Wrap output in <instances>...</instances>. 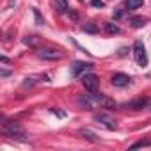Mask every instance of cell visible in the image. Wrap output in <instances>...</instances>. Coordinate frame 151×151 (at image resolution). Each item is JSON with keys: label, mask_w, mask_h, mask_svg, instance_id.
Masks as SVG:
<instances>
[{"label": "cell", "mask_w": 151, "mask_h": 151, "mask_svg": "<svg viewBox=\"0 0 151 151\" xmlns=\"http://www.w3.org/2000/svg\"><path fill=\"white\" fill-rule=\"evenodd\" d=\"M142 2H144V0H126V9H128V11L137 9V7L142 6Z\"/></svg>", "instance_id": "obj_16"}, {"label": "cell", "mask_w": 151, "mask_h": 151, "mask_svg": "<svg viewBox=\"0 0 151 151\" xmlns=\"http://www.w3.org/2000/svg\"><path fill=\"white\" fill-rule=\"evenodd\" d=\"M23 41H25V45H32V46H34V45H36V41H37V39H36V37H34V36H30V37H25V39H23Z\"/></svg>", "instance_id": "obj_20"}, {"label": "cell", "mask_w": 151, "mask_h": 151, "mask_svg": "<svg viewBox=\"0 0 151 151\" xmlns=\"http://www.w3.org/2000/svg\"><path fill=\"white\" fill-rule=\"evenodd\" d=\"M82 30L84 32H89V34H98L100 32V29H98V25L96 23H86V25H82Z\"/></svg>", "instance_id": "obj_14"}, {"label": "cell", "mask_w": 151, "mask_h": 151, "mask_svg": "<svg viewBox=\"0 0 151 151\" xmlns=\"http://www.w3.org/2000/svg\"><path fill=\"white\" fill-rule=\"evenodd\" d=\"M80 133H82V135H84V137H86L87 140H91V142H98V139H96V135H94V133H91L89 130H82Z\"/></svg>", "instance_id": "obj_17"}, {"label": "cell", "mask_w": 151, "mask_h": 151, "mask_svg": "<svg viewBox=\"0 0 151 151\" xmlns=\"http://www.w3.org/2000/svg\"><path fill=\"white\" fill-rule=\"evenodd\" d=\"M91 98L94 100V103H98V105H100V107H103V109L112 110V109H116V107H117V103H116L110 96H107V94H103V93L94 91V93H91Z\"/></svg>", "instance_id": "obj_4"}, {"label": "cell", "mask_w": 151, "mask_h": 151, "mask_svg": "<svg viewBox=\"0 0 151 151\" xmlns=\"http://www.w3.org/2000/svg\"><path fill=\"white\" fill-rule=\"evenodd\" d=\"M147 103H149V100H147V98H137V100H133V101L126 103L124 107H126V109H132V110H142L144 107H147Z\"/></svg>", "instance_id": "obj_10"}, {"label": "cell", "mask_w": 151, "mask_h": 151, "mask_svg": "<svg viewBox=\"0 0 151 151\" xmlns=\"http://www.w3.org/2000/svg\"><path fill=\"white\" fill-rule=\"evenodd\" d=\"M39 82H50V77H48V75L27 77V78H25V82H23V86H25V87H32V86H36V84H39Z\"/></svg>", "instance_id": "obj_9"}, {"label": "cell", "mask_w": 151, "mask_h": 151, "mask_svg": "<svg viewBox=\"0 0 151 151\" xmlns=\"http://www.w3.org/2000/svg\"><path fill=\"white\" fill-rule=\"evenodd\" d=\"M55 6H57V13H59V14H66V13L69 11L68 0H55Z\"/></svg>", "instance_id": "obj_12"}, {"label": "cell", "mask_w": 151, "mask_h": 151, "mask_svg": "<svg viewBox=\"0 0 151 151\" xmlns=\"http://www.w3.org/2000/svg\"><path fill=\"white\" fill-rule=\"evenodd\" d=\"M94 121L100 123V124H103V126L109 128V130H116V128H117L116 119H112V117L107 116V114H94Z\"/></svg>", "instance_id": "obj_8"}, {"label": "cell", "mask_w": 151, "mask_h": 151, "mask_svg": "<svg viewBox=\"0 0 151 151\" xmlns=\"http://www.w3.org/2000/svg\"><path fill=\"white\" fill-rule=\"evenodd\" d=\"M34 16H36V22H37V25H45V20L41 18V14H39V11H37V9H34Z\"/></svg>", "instance_id": "obj_19"}, {"label": "cell", "mask_w": 151, "mask_h": 151, "mask_svg": "<svg viewBox=\"0 0 151 151\" xmlns=\"http://www.w3.org/2000/svg\"><path fill=\"white\" fill-rule=\"evenodd\" d=\"M93 101H94V100L91 98V94H89V96H86V94H82V96L78 98V103H80L82 107H86L87 110H91V109H93Z\"/></svg>", "instance_id": "obj_13"}, {"label": "cell", "mask_w": 151, "mask_h": 151, "mask_svg": "<svg viewBox=\"0 0 151 151\" xmlns=\"http://www.w3.org/2000/svg\"><path fill=\"white\" fill-rule=\"evenodd\" d=\"M110 82H112L114 87H128L132 84V77L126 75V73H114Z\"/></svg>", "instance_id": "obj_7"}, {"label": "cell", "mask_w": 151, "mask_h": 151, "mask_svg": "<svg viewBox=\"0 0 151 151\" xmlns=\"http://www.w3.org/2000/svg\"><path fill=\"white\" fill-rule=\"evenodd\" d=\"M36 55L43 60H60V59H64V53L57 48H39L36 52Z\"/></svg>", "instance_id": "obj_3"}, {"label": "cell", "mask_w": 151, "mask_h": 151, "mask_svg": "<svg viewBox=\"0 0 151 151\" xmlns=\"http://www.w3.org/2000/svg\"><path fill=\"white\" fill-rule=\"evenodd\" d=\"M147 146H151V140H139V142L132 144L130 147H132V149H137V147H147Z\"/></svg>", "instance_id": "obj_18"}, {"label": "cell", "mask_w": 151, "mask_h": 151, "mask_svg": "<svg viewBox=\"0 0 151 151\" xmlns=\"http://www.w3.org/2000/svg\"><path fill=\"white\" fill-rule=\"evenodd\" d=\"M2 77H9V71L7 69H2Z\"/></svg>", "instance_id": "obj_22"}, {"label": "cell", "mask_w": 151, "mask_h": 151, "mask_svg": "<svg viewBox=\"0 0 151 151\" xmlns=\"http://www.w3.org/2000/svg\"><path fill=\"white\" fill-rule=\"evenodd\" d=\"M2 132L13 139H22L25 135V132L18 121H7V119H4V123H2Z\"/></svg>", "instance_id": "obj_1"}, {"label": "cell", "mask_w": 151, "mask_h": 151, "mask_svg": "<svg viewBox=\"0 0 151 151\" xmlns=\"http://www.w3.org/2000/svg\"><path fill=\"white\" fill-rule=\"evenodd\" d=\"M130 23H132L133 29H140L147 23V18L146 16H133V18H130Z\"/></svg>", "instance_id": "obj_11"}, {"label": "cell", "mask_w": 151, "mask_h": 151, "mask_svg": "<svg viewBox=\"0 0 151 151\" xmlns=\"http://www.w3.org/2000/svg\"><path fill=\"white\" fill-rule=\"evenodd\" d=\"M93 68H94V64H93V62L75 60V62L71 64V75H73V77H80L82 73H86V71H89V69H93Z\"/></svg>", "instance_id": "obj_5"}, {"label": "cell", "mask_w": 151, "mask_h": 151, "mask_svg": "<svg viewBox=\"0 0 151 151\" xmlns=\"http://www.w3.org/2000/svg\"><path fill=\"white\" fill-rule=\"evenodd\" d=\"M82 84H84V87H86L89 93H94V91H98L100 78L96 77L94 73H86L84 77H82Z\"/></svg>", "instance_id": "obj_6"}, {"label": "cell", "mask_w": 151, "mask_h": 151, "mask_svg": "<svg viewBox=\"0 0 151 151\" xmlns=\"http://www.w3.org/2000/svg\"><path fill=\"white\" fill-rule=\"evenodd\" d=\"M91 4H93L94 7H103V2H101V0H91Z\"/></svg>", "instance_id": "obj_21"}, {"label": "cell", "mask_w": 151, "mask_h": 151, "mask_svg": "<svg viewBox=\"0 0 151 151\" xmlns=\"http://www.w3.org/2000/svg\"><path fill=\"white\" fill-rule=\"evenodd\" d=\"M105 30H107L109 34H119V32H121L119 25H116V23H112V22H107V23H105Z\"/></svg>", "instance_id": "obj_15"}, {"label": "cell", "mask_w": 151, "mask_h": 151, "mask_svg": "<svg viewBox=\"0 0 151 151\" xmlns=\"http://www.w3.org/2000/svg\"><path fill=\"white\" fill-rule=\"evenodd\" d=\"M133 57H135V62L140 66V68H146L147 66V53H146V46L142 41H135L133 43Z\"/></svg>", "instance_id": "obj_2"}]
</instances>
